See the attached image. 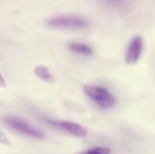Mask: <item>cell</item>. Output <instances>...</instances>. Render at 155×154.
<instances>
[{
  "mask_svg": "<svg viewBox=\"0 0 155 154\" xmlns=\"http://www.w3.org/2000/svg\"><path fill=\"white\" fill-rule=\"evenodd\" d=\"M47 25L60 29L68 30H84L90 27V21L84 15L68 14L59 15L50 18L47 21Z\"/></svg>",
  "mask_w": 155,
  "mask_h": 154,
  "instance_id": "obj_1",
  "label": "cell"
},
{
  "mask_svg": "<svg viewBox=\"0 0 155 154\" xmlns=\"http://www.w3.org/2000/svg\"><path fill=\"white\" fill-rule=\"evenodd\" d=\"M85 93L92 98L96 103L104 108L108 109L114 106L115 100L112 93H110L106 89L95 85H86L84 86Z\"/></svg>",
  "mask_w": 155,
  "mask_h": 154,
  "instance_id": "obj_2",
  "label": "cell"
},
{
  "mask_svg": "<svg viewBox=\"0 0 155 154\" xmlns=\"http://www.w3.org/2000/svg\"><path fill=\"white\" fill-rule=\"evenodd\" d=\"M5 122L10 128L25 135H27L33 138H38V139H43L45 136L43 132L32 127L26 122H25L24 120L16 116H7L5 119Z\"/></svg>",
  "mask_w": 155,
  "mask_h": 154,
  "instance_id": "obj_3",
  "label": "cell"
},
{
  "mask_svg": "<svg viewBox=\"0 0 155 154\" xmlns=\"http://www.w3.org/2000/svg\"><path fill=\"white\" fill-rule=\"evenodd\" d=\"M143 39L140 35L134 36L132 41L129 44L126 55H125V60L127 64H136L143 53Z\"/></svg>",
  "mask_w": 155,
  "mask_h": 154,
  "instance_id": "obj_4",
  "label": "cell"
},
{
  "mask_svg": "<svg viewBox=\"0 0 155 154\" xmlns=\"http://www.w3.org/2000/svg\"><path fill=\"white\" fill-rule=\"evenodd\" d=\"M50 124L64 130L74 136L77 137H85L88 133L87 129L83 126L80 125L78 123H72V122H54V121H47Z\"/></svg>",
  "mask_w": 155,
  "mask_h": 154,
  "instance_id": "obj_5",
  "label": "cell"
},
{
  "mask_svg": "<svg viewBox=\"0 0 155 154\" xmlns=\"http://www.w3.org/2000/svg\"><path fill=\"white\" fill-rule=\"evenodd\" d=\"M136 0H97V2L107 9L115 12H126L130 10Z\"/></svg>",
  "mask_w": 155,
  "mask_h": 154,
  "instance_id": "obj_6",
  "label": "cell"
},
{
  "mask_svg": "<svg viewBox=\"0 0 155 154\" xmlns=\"http://www.w3.org/2000/svg\"><path fill=\"white\" fill-rule=\"evenodd\" d=\"M35 75L40 78L41 80L47 82V83H53L54 81V77L49 71V69L43 65H38L35 68Z\"/></svg>",
  "mask_w": 155,
  "mask_h": 154,
  "instance_id": "obj_7",
  "label": "cell"
},
{
  "mask_svg": "<svg viewBox=\"0 0 155 154\" xmlns=\"http://www.w3.org/2000/svg\"><path fill=\"white\" fill-rule=\"evenodd\" d=\"M70 49L76 54H80L84 55L93 54V49L89 45L83 43H72L70 44Z\"/></svg>",
  "mask_w": 155,
  "mask_h": 154,
  "instance_id": "obj_8",
  "label": "cell"
},
{
  "mask_svg": "<svg viewBox=\"0 0 155 154\" xmlns=\"http://www.w3.org/2000/svg\"><path fill=\"white\" fill-rule=\"evenodd\" d=\"M111 150L106 147H96L79 154H110Z\"/></svg>",
  "mask_w": 155,
  "mask_h": 154,
  "instance_id": "obj_9",
  "label": "cell"
},
{
  "mask_svg": "<svg viewBox=\"0 0 155 154\" xmlns=\"http://www.w3.org/2000/svg\"><path fill=\"white\" fill-rule=\"evenodd\" d=\"M0 143L5 145V146H7V147H10L11 146V142L10 140L8 139V137L5 134V133L1 130L0 128Z\"/></svg>",
  "mask_w": 155,
  "mask_h": 154,
  "instance_id": "obj_10",
  "label": "cell"
},
{
  "mask_svg": "<svg viewBox=\"0 0 155 154\" xmlns=\"http://www.w3.org/2000/svg\"><path fill=\"white\" fill-rule=\"evenodd\" d=\"M0 87H2V88H5L6 87L5 81V79L3 78V76L1 74H0Z\"/></svg>",
  "mask_w": 155,
  "mask_h": 154,
  "instance_id": "obj_11",
  "label": "cell"
}]
</instances>
